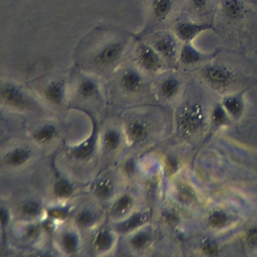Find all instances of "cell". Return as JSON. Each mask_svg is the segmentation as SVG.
<instances>
[{
	"label": "cell",
	"mask_w": 257,
	"mask_h": 257,
	"mask_svg": "<svg viewBox=\"0 0 257 257\" xmlns=\"http://www.w3.org/2000/svg\"><path fill=\"white\" fill-rule=\"evenodd\" d=\"M127 38L118 33H97L84 43L79 61L84 68L97 72L112 70L125 52Z\"/></svg>",
	"instance_id": "cell-1"
},
{
	"label": "cell",
	"mask_w": 257,
	"mask_h": 257,
	"mask_svg": "<svg viewBox=\"0 0 257 257\" xmlns=\"http://www.w3.org/2000/svg\"><path fill=\"white\" fill-rule=\"evenodd\" d=\"M201 75L207 83L216 89H224L235 82L234 72L224 64H210L201 70Z\"/></svg>",
	"instance_id": "cell-2"
},
{
	"label": "cell",
	"mask_w": 257,
	"mask_h": 257,
	"mask_svg": "<svg viewBox=\"0 0 257 257\" xmlns=\"http://www.w3.org/2000/svg\"><path fill=\"white\" fill-rule=\"evenodd\" d=\"M213 24L196 23L190 21L179 22L174 26L176 37L183 43H192L195 39L203 33L213 31Z\"/></svg>",
	"instance_id": "cell-3"
},
{
	"label": "cell",
	"mask_w": 257,
	"mask_h": 257,
	"mask_svg": "<svg viewBox=\"0 0 257 257\" xmlns=\"http://www.w3.org/2000/svg\"><path fill=\"white\" fill-rule=\"evenodd\" d=\"M138 66L147 72H156L162 67V58L156 49L141 43L136 52Z\"/></svg>",
	"instance_id": "cell-4"
},
{
	"label": "cell",
	"mask_w": 257,
	"mask_h": 257,
	"mask_svg": "<svg viewBox=\"0 0 257 257\" xmlns=\"http://www.w3.org/2000/svg\"><path fill=\"white\" fill-rule=\"evenodd\" d=\"M217 52L206 53L197 49L192 43H183L179 52V61L183 65L192 66L215 58Z\"/></svg>",
	"instance_id": "cell-5"
},
{
	"label": "cell",
	"mask_w": 257,
	"mask_h": 257,
	"mask_svg": "<svg viewBox=\"0 0 257 257\" xmlns=\"http://www.w3.org/2000/svg\"><path fill=\"white\" fill-rule=\"evenodd\" d=\"M177 37L170 34H162L156 38L153 47L161 57L167 60H174L179 55Z\"/></svg>",
	"instance_id": "cell-6"
},
{
	"label": "cell",
	"mask_w": 257,
	"mask_h": 257,
	"mask_svg": "<svg viewBox=\"0 0 257 257\" xmlns=\"http://www.w3.org/2000/svg\"><path fill=\"white\" fill-rule=\"evenodd\" d=\"M221 10L230 22H239L246 14V7L240 0H222Z\"/></svg>",
	"instance_id": "cell-7"
},
{
	"label": "cell",
	"mask_w": 257,
	"mask_h": 257,
	"mask_svg": "<svg viewBox=\"0 0 257 257\" xmlns=\"http://www.w3.org/2000/svg\"><path fill=\"white\" fill-rule=\"evenodd\" d=\"M3 100L13 106H21L25 103V97L19 88L12 85L6 84L1 89Z\"/></svg>",
	"instance_id": "cell-8"
},
{
	"label": "cell",
	"mask_w": 257,
	"mask_h": 257,
	"mask_svg": "<svg viewBox=\"0 0 257 257\" xmlns=\"http://www.w3.org/2000/svg\"><path fill=\"white\" fill-rule=\"evenodd\" d=\"M174 8V0H153L151 10L155 19L159 22H163L168 19V16Z\"/></svg>",
	"instance_id": "cell-9"
},
{
	"label": "cell",
	"mask_w": 257,
	"mask_h": 257,
	"mask_svg": "<svg viewBox=\"0 0 257 257\" xmlns=\"http://www.w3.org/2000/svg\"><path fill=\"white\" fill-rule=\"evenodd\" d=\"M121 83L127 91H136L141 88L142 78L135 69L127 68L121 75Z\"/></svg>",
	"instance_id": "cell-10"
},
{
	"label": "cell",
	"mask_w": 257,
	"mask_h": 257,
	"mask_svg": "<svg viewBox=\"0 0 257 257\" xmlns=\"http://www.w3.org/2000/svg\"><path fill=\"white\" fill-rule=\"evenodd\" d=\"M64 85L63 82L54 81L49 84L46 90V98L53 103H61L64 98Z\"/></svg>",
	"instance_id": "cell-11"
},
{
	"label": "cell",
	"mask_w": 257,
	"mask_h": 257,
	"mask_svg": "<svg viewBox=\"0 0 257 257\" xmlns=\"http://www.w3.org/2000/svg\"><path fill=\"white\" fill-rule=\"evenodd\" d=\"M180 81L174 76L165 78L160 85V91L162 95L166 98L174 97L178 92L180 88Z\"/></svg>",
	"instance_id": "cell-12"
},
{
	"label": "cell",
	"mask_w": 257,
	"mask_h": 257,
	"mask_svg": "<svg viewBox=\"0 0 257 257\" xmlns=\"http://www.w3.org/2000/svg\"><path fill=\"white\" fill-rule=\"evenodd\" d=\"M97 84L92 79H85L81 82L79 92L84 97H91L97 92Z\"/></svg>",
	"instance_id": "cell-13"
},
{
	"label": "cell",
	"mask_w": 257,
	"mask_h": 257,
	"mask_svg": "<svg viewBox=\"0 0 257 257\" xmlns=\"http://www.w3.org/2000/svg\"><path fill=\"white\" fill-rule=\"evenodd\" d=\"M29 153L28 151L24 150H16V151L12 153L8 157V163L13 166H17V165H22L24 162H26L28 159Z\"/></svg>",
	"instance_id": "cell-14"
},
{
	"label": "cell",
	"mask_w": 257,
	"mask_h": 257,
	"mask_svg": "<svg viewBox=\"0 0 257 257\" xmlns=\"http://www.w3.org/2000/svg\"><path fill=\"white\" fill-rule=\"evenodd\" d=\"M225 105L228 110L232 113H237L240 111L242 106V97L240 94L230 96L225 100Z\"/></svg>",
	"instance_id": "cell-15"
},
{
	"label": "cell",
	"mask_w": 257,
	"mask_h": 257,
	"mask_svg": "<svg viewBox=\"0 0 257 257\" xmlns=\"http://www.w3.org/2000/svg\"><path fill=\"white\" fill-rule=\"evenodd\" d=\"M147 129L144 124L140 122H135L131 125L130 135L134 140L140 141L146 136Z\"/></svg>",
	"instance_id": "cell-16"
},
{
	"label": "cell",
	"mask_w": 257,
	"mask_h": 257,
	"mask_svg": "<svg viewBox=\"0 0 257 257\" xmlns=\"http://www.w3.org/2000/svg\"><path fill=\"white\" fill-rule=\"evenodd\" d=\"M55 129L52 126H46L36 133L35 138L40 142H46L53 138Z\"/></svg>",
	"instance_id": "cell-17"
},
{
	"label": "cell",
	"mask_w": 257,
	"mask_h": 257,
	"mask_svg": "<svg viewBox=\"0 0 257 257\" xmlns=\"http://www.w3.org/2000/svg\"><path fill=\"white\" fill-rule=\"evenodd\" d=\"M132 204V199L130 197L124 195L121 197L113 207V212L115 214H121L127 210Z\"/></svg>",
	"instance_id": "cell-18"
},
{
	"label": "cell",
	"mask_w": 257,
	"mask_h": 257,
	"mask_svg": "<svg viewBox=\"0 0 257 257\" xmlns=\"http://www.w3.org/2000/svg\"><path fill=\"white\" fill-rule=\"evenodd\" d=\"M55 190L56 195L61 198L70 196L72 193L71 186L65 181H61L57 183Z\"/></svg>",
	"instance_id": "cell-19"
},
{
	"label": "cell",
	"mask_w": 257,
	"mask_h": 257,
	"mask_svg": "<svg viewBox=\"0 0 257 257\" xmlns=\"http://www.w3.org/2000/svg\"><path fill=\"white\" fill-rule=\"evenodd\" d=\"M111 243H112V237L108 233H100L97 236V240H96V245H97L99 249H107L110 246Z\"/></svg>",
	"instance_id": "cell-20"
},
{
	"label": "cell",
	"mask_w": 257,
	"mask_h": 257,
	"mask_svg": "<svg viewBox=\"0 0 257 257\" xmlns=\"http://www.w3.org/2000/svg\"><path fill=\"white\" fill-rule=\"evenodd\" d=\"M104 141L105 144L107 147H110V148H115L119 144V135L117 132L111 131L106 133Z\"/></svg>",
	"instance_id": "cell-21"
},
{
	"label": "cell",
	"mask_w": 257,
	"mask_h": 257,
	"mask_svg": "<svg viewBox=\"0 0 257 257\" xmlns=\"http://www.w3.org/2000/svg\"><path fill=\"white\" fill-rule=\"evenodd\" d=\"M112 192V186L108 181H102L99 183L96 188V192L100 197L109 196Z\"/></svg>",
	"instance_id": "cell-22"
},
{
	"label": "cell",
	"mask_w": 257,
	"mask_h": 257,
	"mask_svg": "<svg viewBox=\"0 0 257 257\" xmlns=\"http://www.w3.org/2000/svg\"><path fill=\"white\" fill-rule=\"evenodd\" d=\"M141 222H142V218H141V215H135L133 217L130 218L127 222L122 224L120 228L123 231H128V230L138 226Z\"/></svg>",
	"instance_id": "cell-23"
},
{
	"label": "cell",
	"mask_w": 257,
	"mask_h": 257,
	"mask_svg": "<svg viewBox=\"0 0 257 257\" xmlns=\"http://www.w3.org/2000/svg\"><path fill=\"white\" fill-rule=\"evenodd\" d=\"M63 243H64L65 249H67L68 252H73L76 248L77 240H76V237L73 234H67L64 237Z\"/></svg>",
	"instance_id": "cell-24"
},
{
	"label": "cell",
	"mask_w": 257,
	"mask_h": 257,
	"mask_svg": "<svg viewBox=\"0 0 257 257\" xmlns=\"http://www.w3.org/2000/svg\"><path fill=\"white\" fill-rule=\"evenodd\" d=\"M93 146H94V144H93L91 141L87 142L86 144H84L82 147L77 149V150L76 151V156L79 158L86 157L92 151Z\"/></svg>",
	"instance_id": "cell-25"
},
{
	"label": "cell",
	"mask_w": 257,
	"mask_h": 257,
	"mask_svg": "<svg viewBox=\"0 0 257 257\" xmlns=\"http://www.w3.org/2000/svg\"><path fill=\"white\" fill-rule=\"evenodd\" d=\"M148 236L146 234H139L135 236L132 240V243L137 248H141L147 243Z\"/></svg>",
	"instance_id": "cell-26"
},
{
	"label": "cell",
	"mask_w": 257,
	"mask_h": 257,
	"mask_svg": "<svg viewBox=\"0 0 257 257\" xmlns=\"http://www.w3.org/2000/svg\"><path fill=\"white\" fill-rule=\"evenodd\" d=\"M39 210V205L35 202H28L24 206V212L30 216L37 214Z\"/></svg>",
	"instance_id": "cell-27"
},
{
	"label": "cell",
	"mask_w": 257,
	"mask_h": 257,
	"mask_svg": "<svg viewBox=\"0 0 257 257\" xmlns=\"http://www.w3.org/2000/svg\"><path fill=\"white\" fill-rule=\"evenodd\" d=\"M91 220H92V216L89 213H82L78 218V222L82 225H88Z\"/></svg>",
	"instance_id": "cell-28"
},
{
	"label": "cell",
	"mask_w": 257,
	"mask_h": 257,
	"mask_svg": "<svg viewBox=\"0 0 257 257\" xmlns=\"http://www.w3.org/2000/svg\"><path fill=\"white\" fill-rule=\"evenodd\" d=\"M190 3L195 10H201L205 8L207 0H190Z\"/></svg>",
	"instance_id": "cell-29"
},
{
	"label": "cell",
	"mask_w": 257,
	"mask_h": 257,
	"mask_svg": "<svg viewBox=\"0 0 257 257\" xmlns=\"http://www.w3.org/2000/svg\"><path fill=\"white\" fill-rule=\"evenodd\" d=\"M1 221L3 223H7L8 221V215L7 211H4V210H1Z\"/></svg>",
	"instance_id": "cell-30"
}]
</instances>
